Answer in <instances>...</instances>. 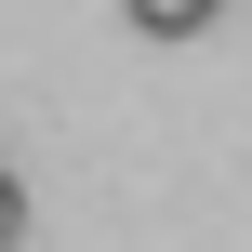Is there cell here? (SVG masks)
<instances>
[{"instance_id":"cell-1","label":"cell","mask_w":252,"mask_h":252,"mask_svg":"<svg viewBox=\"0 0 252 252\" xmlns=\"http://www.w3.org/2000/svg\"><path fill=\"white\" fill-rule=\"evenodd\" d=\"M120 13H133V27H146V40H199V27H213V13H226V0H120Z\"/></svg>"},{"instance_id":"cell-2","label":"cell","mask_w":252,"mask_h":252,"mask_svg":"<svg viewBox=\"0 0 252 252\" xmlns=\"http://www.w3.org/2000/svg\"><path fill=\"white\" fill-rule=\"evenodd\" d=\"M13 239H27V199H13V173H0V252H13Z\"/></svg>"}]
</instances>
